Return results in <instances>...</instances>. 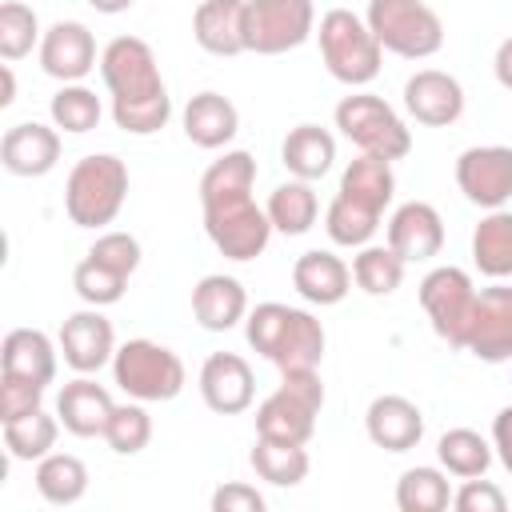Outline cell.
I'll return each instance as SVG.
<instances>
[{
  "mask_svg": "<svg viewBox=\"0 0 512 512\" xmlns=\"http://www.w3.org/2000/svg\"><path fill=\"white\" fill-rule=\"evenodd\" d=\"M364 20L392 56L428 60L444 48V20L424 0H368Z\"/></svg>",
  "mask_w": 512,
  "mask_h": 512,
  "instance_id": "obj_7",
  "label": "cell"
},
{
  "mask_svg": "<svg viewBox=\"0 0 512 512\" xmlns=\"http://www.w3.org/2000/svg\"><path fill=\"white\" fill-rule=\"evenodd\" d=\"M112 380L116 388L128 396V400H144V404H164V400H176L188 372H184V360L168 348V344H156V340H124L112 356Z\"/></svg>",
  "mask_w": 512,
  "mask_h": 512,
  "instance_id": "obj_6",
  "label": "cell"
},
{
  "mask_svg": "<svg viewBox=\"0 0 512 512\" xmlns=\"http://www.w3.org/2000/svg\"><path fill=\"white\" fill-rule=\"evenodd\" d=\"M60 428H64L60 416H48L44 408H36V412L4 424V448L12 460H44L56 448Z\"/></svg>",
  "mask_w": 512,
  "mask_h": 512,
  "instance_id": "obj_36",
  "label": "cell"
},
{
  "mask_svg": "<svg viewBox=\"0 0 512 512\" xmlns=\"http://www.w3.org/2000/svg\"><path fill=\"white\" fill-rule=\"evenodd\" d=\"M88 256L100 260V264H108L120 276H132L140 268V240L132 232H100L96 244L88 248Z\"/></svg>",
  "mask_w": 512,
  "mask_h": 512,
  "instance_id": "obj_43",
  "label": "cell"
},
{
  "mask_svg": "<svg viewBox=\"0 0 512 512\" xmlns=\"http://www.w3.org/2000/svg\"><path fill=\"white\" fill-rule=\"evenodd\" d=\"M316 40H320V60L332 72V80H340L348 88H364L380 76L384 48L372 36L368 20L356 16L352 8H328L320 16Z\"/></svg>",
  "mask_w": 512,
  "mask_h": 512,
  "instance_id": "obj_4",
  "label": "cell"
},
{
  "mask_svg": "<svg viewBox=\"0 0 512 512\" xmlns=\"http://www.w3.org/2000/svg\"><path fill=\"white\" fill-rule=\"evenodd\" d=\"M376 228H380V212L376 208L356 204V200H348L340 192L332 196V204L324 212V232H328L332 244H340V248H364L376 236Z\"/></svg>",
  "mask_w": 512,
  "mask_h": 512,
  "instance_id": "obj_37",
  "label": "cell"
},
{
  "mask_svg": "<svg viewBox=\"0 0 512 512\" xmlns=\"http://www.w3.org/2000/svg\"><path fill=\"white\" fill-rule=\"evenodd\" d=\"M184 136L204 148V152H216V148H228L232 136L240 132V112L228 96L220 92H196L188 104H184Z\"/></svg>",
  "mask_w": 512,
  "mask_h": 512,
  "instance_id": "obj_25",
  "label": "cell"
},
{
  "mask_svg": "<svg viewBox=\"0 0 512 512\" xmlns=\"http://www.w3.org/2000/svg\"><path fill=\"white\" fill-rule=\"evenodd\" d=\"M268 500L256 484H244V480H228L212 492V512H264Z\"/></svg>",
  "mask_w": 512,
  "mask_h": 512,
  "instance_id": "obj_46",
  "label": "cell"
},
{
  "mask_svg": "<svg viewBox=\"0 0 512 512\" xmlns=\"http://www.w3.org/2000/svg\"><path fill=\"white\" fill-rule=\"evenodd\" d=\"M200 400L216 416H240L256 400V376L252 364L240 352H212L200 364Z\"/></svg>",
  "mask_w": 512,
  "mask_h": 512,
  "instance_id": "obj_15",
  "label": "cell"
},
{
  "mask_svg": "<svg viewBox=\"0 0 512 512\" xmlns=\"http://www.w3.org/2000/svg\"><path fill=\"white\" fill-rule=\"evenodd\" d=\"M472 264L488 280H508L512 276V212L492 208L476 232H472Z\"/></svg>",
  "mask_w": 512,
  "mask_h": 512,
  "instance_id": "obj_29",
  "label": "cell"
},
{
  "mask_svg": "<svg viewBox=\"0 0 512 512\" xmlns=\"http://www.w3.org/2000/svg\"><path fill=\"white\" fill-rule=\"evenodd\" d=\"M352 268L328 252V248H312L304 256H296L292 264V288L308 300V304H320V308H332L340 304L348 292H352Z\"/></svg>",
  "mask_w": 512,
  "mask_h": 512,
  "instance_id": "obj_21",
  "label": "cell"
},
{
  "mask_svg": "<svg viewBox=\"0 0 512 512\" xmlns=\"http://www.w3.org/2000/svg\"><path fill=\"white\" fill-rule=\"evenodd\" d=\"M492 72H496V84L512 92V36L500 40V48H496V56H492Z\"/></svg>",
  "mask_w": 512,
  "mask_h": 512,
  "instance_id": "obj_48",
  "label": "cell"
},
{
  "mask_svg": "<svg viewBox=\"0 0 512 512\" xmlns=\"http://www.w3.org/2000/svg\"><path fill=\"white\" fill-rule=\"evenodd\" d=\"M100 96L92 92V88H84V84H64L56 96H52V104H48V116H52V124L60 128V132H72V136H80V132H92L96 124H100Z\"/></svg>",
  "mask_w": 512,
  "mask_h": 512,
  "instance_id": "obj_40",
  "label": "cell"
},
{
  "mask_svg": "<svg viewBox=\"0 0 512 512\" xmlns=\"http://www.w3.org/2000/svg\"><path fill=\"white\" fill-rule=\"evenodd\" d=\"M36 492L56 504V508H68V504H80L84 492H88V468L80 456L72 452H48L44 460H36Z\"/></svg>",
  "mask_w": 512,
  "mask_h": 512,
  "instance_id": "obj_32",
  "label": "cell"
},
{
  "mask_svg": "<svg viewBox=\"0 0 512 512\" xmlns=\"http://www.w3.org/2000/svg\"><path fill=\"white\" fill-rule=\"evenodd\" d=\"M364 432L376 448L384 452H408L424 440V412L416 408V400L408 396H376L364 412Z\"/></svg>",
  "mask_w": 512,
  "mask_h": 512,
  "instance_id": "obj_20",
  "label": "cell"
},
{
  "mask_svg": "<svg viewBox=\"0 0 512 512\" xmlns=\"http://www.w3.org/2000/svg\"><path fill=\"white\" fill-rule=\"evenodd\" d=\"M404 268L408 264L388 244H364L352 256V280L368 296H392L400 288V280H404Z\"/></svg>",
  "mask_w": 512,
  "mask_h": 512,
  "instance_id": "obj_38",
  "label": "cell"
},
{
  "mask_svg": "<svg viewBox=\"0 0 512 512\" xmlns=\"http://www.w3.org/2000/svg\"><path fill=\"white\" fill-rule=\"evenodd\" d=\"M324 408V380L320 368L308 372H280L276 392L256 404V436L280 444H308L316 432V416Z\"/></svg>",
  "mask_w": 512,
  "mask_h": 512,
  "instance_id": "obj_5",
  "label": "cell"
},
{
  "mask_svg": "<svg viewBox=\"0 0 512 512\" xmlns=\"http://www.w3.org/2000/svg\"><path fill=\"white\" fill-rule=\"evenodd\" d=\"M0 80H4V92H0V108H8L16 100V76H12V64L0 68Z\"/></svg>",
  "mask_w": 512,
  "mask_h": 512,
  "instance_id": "obj_49",
  "label": "cell"
},
{
  "mask_svg": "<svg viewBox=\"0 0 512 512\" xmlns=\"http://www.w3.org/2000/svg\"><path fill=\"white\" fill-rule=\"evenodd\" d=\"M128 200V164L112 152H92L64 180V212L76 228H104Z\"/></svg>",
  "mask_w": 512,
  "mask_h": 512,
  "instance_id": "obj_3",
  "label": "cell"
},
{
  "mask_svg": "<svg viewBox=\"0 0 512 512\" xmlns=\"http://www.w3.org/2000/svg\"><path fill=\"white\" fill-rule=\"evenodd\" d=\"M204 208V232L216 244L220 256L228 260H256L268 240H272V220L264 208H256L252 196H232V200H216V204H200Z\"/></svg>",
  "mask_w": 512,
  "mask_h": 512,
  "instance_id": "obj_11",
  "label": "cell"
},
{
  "mask_svg": "<svg viewBox=\"0 0 512 512\" xmlns=\"http://www.w3.org/2000/svg\"><path fill=\"white\" fill-rule=\"evenodd\" d=\"M40 400H44V384L24 380V376H4V372H0V424L36 412Z\"/></svg>",
  "mask_w": 512,
  "mask_h": 512,
  "instance_id": "obj_44",
  "label": "cell"
},
{
  "mask_svg": "<svg viewBox=\"0 0 512 512\" xmlns=\"http://www.w3.org/2000/svg\"><path fill=\"white\" fill-rule=\"evenodd\" d=\"M388 248L404 260V264H420V260H432L440 256L444 248V220L432 204L424 200H408L392 212L388 220Z\"/></svg>",
  "mask_w": 512,
  "mask_h": 512,
  "instance_id": "obj_19",
  "label": "cell"
},
{
  "mask_svg": "<svg viewBox=\"0 0 512 512\" xmlns=\"http://www.w3.org/2000/svg\"><path fill=\"white\" fill-rule=\"evenodd\" d=\"M404 108L424 128H448L464 116V88L452 72L420 68L404 80Z\"/></svg>",
  "mask_w": 512,
  "mask_h": 512,
  "instance_id": "obj_16",
  "label": "cell"
},
{
  "mask_svg": "<svg viewBox=\"0 0 512 512\" xmlns=\"http://www.w3.org/2000/svg\"><path fill=\"white\" fill-rule=\"evenodd\" d=\"M244 8L248 0H200L192 12V40L208 56H240L244 48Z\"/></svg>",
  "mask_w": 512,
  "mask_h": 512,
  "instance_id": "obj_24",
  "label": "cell"
},
{
  "mask_svg": "<svg viewBox=\"0 0 512 512\" xmlns=\"http://www.w3.org/2000/svg\"><path fill=\"white\" fill-rule=\"evenodd\" d=\"M148 440H152V416H148L144 400L116 404L112 416H108V428H104V444L116 456H136V452L148 448Z\"/></svg>",
  "mask_w": 512,
  "mask_h": 512,
  "instance_id": "obj_39",
  "label": "cell"
},
{
  "mask_svg": "<svg viewBox=\"0 0 512 512\" xmlns=\"http://www.w3.org/2000/svg\"><path fill=\"white\" fill-rule=\"evenodd\" d=\"M264 212H268V220H272L276 232L304 236L316 224V216H320V200L312 192V180H296L292 176V180L276 184L272 196H268V204H264Z\"/></svg>",
  "mask_w": 512,
  "mask_h": 512,
  "instance_id": "obj_30",
  "label": "cell"
},
{
  "mask_svg": "<svg viewBox=\"0 0 512 512\" xmlns=\"http://www.w3.org/2000/svg\"><path fill=\"white\" fill-rule=\"evenodd\" d=\"M112 408H116V404H112L108 388L96 384V380L84 376V372H80L76 380H68V384L60 388V396H56V416H60L64 432H72V436H80V440L104 436Z\"/></svg>",
  "mask_w": 512,
  "mask_h": 512,
  "instance_id": "obj_22",
  "label": "cell"
},
{
  "mask_svg": "<svg viewBox=\"0 0 512 512\" xmlns=\"http://www.w3.org/2000/svg\"><path fill=\"white\" fill-rule=\"evenodd\" d=\"M456 188L468 204L492 212L512 200V148L504 144H476L456 156Z\"/></svg>",
  "mask_w": 512,
  "mask_h": 512,
  "instance_id": "obj_12",
  "label": "cell"
},
{
  "mask_svg": "<svg viewBox=\"0 0 512 512\" xmlns=\"http://www.w3.org/2000/svg\"><path fill=\"white\" fill-rule=\"evenodd\" d=\"M96 12H104V16H116V12H128L136 0H88Z\"/></svg>",
  "mask_w": 512,
  "mask_h": 512,
  "instance_id": "obj_50",
  "label": "cell"
},
{
  "mask_svg": "<svg viewBox=\"0 0 512 512\" xmlns=\"http://www.w3.org/2000/svg\"><path fill=\"white\" fill-rule=\"evenodd\" d=\"M56 356H60V344H52L40 328H12L0 344V372L24 376L48 388L56 380Z\"/></svg>",
  "mask_w": 512,
  "mask_h": 512,
  "instance_id": "obj_26",
  "label": "cell"
},
{
  "mask_svg": "<svg viewBox=\"0 0 512 512\" xmlns=\"http://www.w3.org/2000/svg\"><path fill=\"white\" fill-rule=\"evenodd\" d=\"M72 288H76V296H80L84 304L108 308V304H120V296H124V288H128V276H120V272H112L108 264L84 256V260L72 268Z\"/></svg>",
  "mask_w": 512,
  "mask_h": 512,
  "instance_id": "obj_42",
  "label": "cell"
},
{
  "mask_svg": "<svg viewBox=\"0 0 512 512\" xmlns=\"http://www.w3.org/2000/svg\"><path fill=\"white\" fill-rule=\"evenodd\" d=\"M340 196L356 200V204H368L384 216V208L392 204L396 196V172H392V160H380V156H368L360 152L356 160H348V168L340 172Z\"/></svg>",
  "mask_w": 512,
  "mask_h": 512,
  "instance_id": "obj_28",
  "label": "cell"
},
{
  "mask_svg": "<svg viewBox=\"0 0 512 512\" xmlns=\"http://www.w3.org/2000/svg\"><path fill=\"white\" fill-rule=\"evenodd\" d=\"M244 336L248 344L272 360L280 372H308V368H320L324 360V324L304 312V308H292V304H280V300H264L256 304L248 316H244Z\"/></svg>",
  "mask_w": 512,
  "mask_h": 512,
  "instance_id": "obj_2",
  "label": "cell"
},
{
  "mask_svg": "<svg viewBox=\"0 0 512 512\" xmlns=\"http://www.w3.org/2000/svg\"><path fill=\"white\" fill-rule=\"evenodd\" d=\"M40 68L60 84H80L96 68V36L80 20H56L40 40Z\"/></svg>",
  "mask_w": 512,
  "mask_h": 512,
  "instance_id": "obj_17",
  "label": "cell"
},
{
  "mask_svg": "<svg viewBox=\"0 0 512 512\" xmlns=\"http://www.w3.org/2000/svg\"><path fill=\"white\" fill-rule=\"evenodd\" d=\"M192 316L204 332H228L248 316V292L236 276L208 272L192 288Z\"/></svg>",
  "mask_w": 512,
  "mask_h": 512,
  "instance_id": "obj_23",
  "label": "cell"
},
{
  "mask_svg": "<svg viewBox=\"0 0 512 512\" xmlns=\"http://www.w3.org/2000/svg\"><path fill=\"white\" fill-rule=\"evenodd\" d=\"M248 464L272 488H296L312 468L304 444H280V440H264V436H256V444L248 452Z\"/></svg>",
  "mask_w": 512,
  "mask_h": 512,
  "instance_id": "obj_31",
  "label": "cell"
},
{
  "mask_svg": "<svg viewBox=\"0 0 512 512\" xmlns=\"http://www.w3.org/2000/svg\"><path fill=\"white\" fill-rule=\"evenodd\" d=\"M336 160V136L320 124H296L280 144V164L296 180H320Z\"/></svg>",
  "mask_w": 512,
  "mask_h": 512,
  "instance_id": "obj_27",
  "label": "cell"
},
{
  "mask_svg": "<svg viewBox=\"0 0 512 512\" xmlns=\"http://www.w3.org/2000/svg\"><path fill=\"white\" fill-rule=\"evenodd\" d=\"M476 292L480 288L472 284V276L456 264H440L420 280V308H424L432 332L448 348H464L472 308H476Z\"/></svg>",
  "mask_w": 512,
  "mask_h": 512,
  "instance_id": "obj_9",
  "label": "cell"
},
{
  "mask_svg": "<svg viewBox=\"0 0 512 512\" xmlns=\"http://www.w3.org/2000/svg\"><path fill=\"white\" fill-rule=\"evenodd\" d=\"M56 160H60V128L56 124L20 120L0 140V164L12 176H24V180L48 176L56 168Z\"/></svg>",
  "mask_w": 512,
  "mask_h": 512,
  "instance_id": "obj_18",
  "label": "cell"
},
{
  "mask_svg": "<svg viewBox=\"0 0 512 512\" xmlns=\"http://www.w3.org/2000/svg\"><path fill=\"white\" fill-rule=\"evenodd\" d=\"M40 40H44V32H40L36 12L24 0H4L0 4V56L8 64L24 60Z\"/></svg>",
  "mask_w": 512,
  "mask_h": 512,
  "instance_id": "obj_41",
  "label": "cell"
},
{
  "mask_svg": "<svg viewBox=\"0 0 512 512\" xmlns=\"http://www.w3.org/2000/svg\"><path fill=\"white\" fill-rule=\"evenodd\" d=\"M436 460L444 472L472 480V476H484L492 468V444L476 428H448L436 444Z\"/></svg>",
  "mask_w": 512,
  "mask_h": 512,
  "instance_id": "obj_34",
  "label": "cell"
},
{
  "mask_svg": "<svg viewBox=\"0 0 512 512\" xmlns=\"http://www.w3.org/2000/svg\"><path fill=\"white\" fill-rule=\"evenodd\" d=\"M492 452L500 456V464L512 472V404H504L492 420Z\"/></svg>",
  "mask_w": 512,
  "mask_h": 512,
  "instance_id": "obj_47",
  "label": "cell"
},
{
  "mask_svg": "<svg viewBox=\"0 0 512 512\" xmlns=\"http://www.w3.org/2000/svg\"><path fill=\"white\" fill-rule=\"evenodd\" d=\"M448 504H452V488H448L444 468L416 464V468L400 472V480H396V508L400 512H444Z\"/></svg>",
  "mask_w": 512,
  "mask_h": 512,
  "instance_id": "obj_35",
  "label": "cell"
},
{
  "mask_svg": "<svg viewBox=\"0 0 512 512\" xmlns=\"http://www.w3.org/2000/svg\"><path fill=\"white\" fill-rule=\"evenodd\" d=\"M464 352H472L484 364H508L512 360V284H492L476 292L472 324Z\"/></svg>",
  "mask_w": 512,
  "mask_h": 512,
  "instance_id": "obj_13",
  "label": "cell"
},
{
  "mask_svg": "<svg viewBox=\"0 0 512 512\" xmlns=\"http://www.w3.org/2000/svg\"><path fill=\"white\" fill-rule=\"evenodd\" d=\"M452 508H456V512H504V508H508V496H504L492 480L472 476V480H464V484L452 492Z\"/></svg>",
  "mask_w": 512,
  "mask_h": 512,
  "instance_id": "obj_45",
  "label": "cell"
},
{
  "mask_svg": "<svg viewBox=\"0 0 512 512\" xmlns=\"http://www.w3.org/2000/svg\"><path fill=\"white\" fill-rule=\"evenodd\" d=\"M100 76L112 92V120L128 136H152L172 120V96L148 40L112 36L100 52Z\"/></svg>",
  "mask_w": 512,
  "mask_h": 512,
  "instance_id": "obj_1",
  "label": "cell"
},
{
  "mask_svg": "<svg viewBox=\"0 0 512 512\" xmlns=\"http://www.w3.org/2000/svg\"><path fill=\"white\" fill-rule=\"evenodd\" d=\"M336 128L344 140H352L360 152L380 160H404L412 152V128L396 116L392 104H384L372 92H352L336 104Z\"/></svg>",
  "mask_w": 512,
  "mask_h": 512,
  "instance_id": "obj_8",
  "label": "cell"
},
{
  "mask_svg": "<svg viewBox=\"0 0 512 512\" xmlns=\"http://www.w3.org/2000/svg\"><path fill=\"white\" fill-rule=\"evenodd\" d=\"M56 344H60L64 364H68L72 372H84V376L100 372V368L112 364V356H116L112 320L100 316V308H92V304H88L84 312H72V316L60 324Z\"/></svg>",
  "mask_w": 512,
  "mask_h": 512,
  "instance_id": "obj_14",
  "label": "cell"
},
{
  "mask_svg": "<svg viewBox=\"0 0 512 512\" xmlns=\"http://www.w3.org/2000/svg\"><path fill=\"white\" fill-rule=\"evenodd\" d=\"M312 32H316L312 0H248L244 8V48L256 56L292 52Z\"/></svg>",
  "mask_w": 512,
  "mask_h": 512,
  "instance_id": "obj_10",
  "label": "cell"
},
{
  "mask_svg": "<svg viewBox=\"0 0 512 512\" xmlns=\"http://www.w3.org/2000/svg\"><path fill=\"white\" fill-rule=\"evenodd\" d=\"M256 184V160L244 148L224 152L220 160H212L200 176V204H216V200H232V196H252Z\"/></svg>",
  "mask_w": 512,
  "mask_h": 512,
  "instance_id": "obj_33",
  "label": "cell"
}]
</instances>
